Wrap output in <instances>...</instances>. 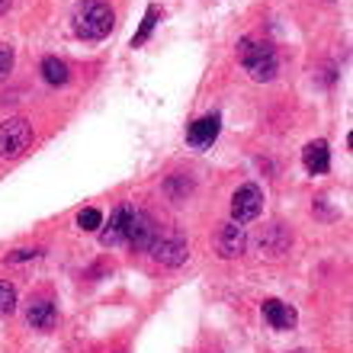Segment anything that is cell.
Segmentation results:
<instances>
[{"label":"cell","instance_id":"8fae6325","mask_svg":"<svg viewBox=\"0 0 353 353\" xmlns=\"http://www.w3.org/2000/svg\"><path fill=\"white\" fill-rule=\"evenodd\" d=\"M302 161H305L308 174H327V168H331V151H327V141H312V145L305 148V154H302Z\"/></svg>","mask_w":353,"mask_h":353},{"label":"cell","instance_id":"d6986e66","mask_svg":"<svg viewBox=\"0 0 353 353\" xmlns=\"http://www.w3.org/2000/svg\"><path fill=\"white\" fill-rule=\"evenodd\" d=\"M10 3H13V0H0V13H7V10H10Z\"/></svg>","mask_w":353,"mask_h":353},{"label":"cell","instance_id":"ac0fdd59","mask_svg":"<svg viewBox=\"0 0 353 353\" xmlns=\"http://www.w3.org/2000/svg\"><path fill=\"white\" fill-rule=\"evenodd\" d=\"M32 257H39V251H29V248H23V251H13V254H10V263H23V261H32Z\"/></svg>","mask_w":353,"mask_h":353},{"label":"cell","instance_id":"5b68a950","mask_svg":"<svg viewBox=\"0 0 353 353\" xmlns=\"http://www.w3.org/2000/svg\"><path fill=\"white\" fill-rule=\"evenodd\" d=\"M151 257L158 263H164V267H180V263L190 257V248H186V241L180 238V234H161L151 241Z\"/></svg>","mask_w":353,"mask_h":353},{"label":"cell","instance_id":"ba28073f","mask_svg":"<svg viewBox=\"0 0 353 353\" xmlns=\"http://www.w3.org/2000/svg\"><path fill=\"white\" fill-rule=\"evenodd\" d=\"M132 205H116L110 212V222L106 225H100L103 232H100V241L106 244V248H112V244H125V228H129V219H132Z\"/></svg>","mask_w":353,"mask_h":353},{"label":"cell","instance_id":"9a60e30c","mask_svg":"<svg viewBox=\"0 0 353 353\" xmlns=\"http://www.w3.org/2000/svg\"><path fill=\"white\" fill-rule=\"evenodd\" d=\"M13 308H17V289L7 279H0V315H10Z\"/></svg>","mask_w":353,"mask_h":353},{"label":"cell","instance_id":"2e32d148","mask_svg":"<svg viewBox=\"0 0 353 353\" xmlns=\"http://www.w3.org/2000/svg\"><path fill=\"white\" fill-rule=\"evenodd\" d=\"M103 225V212L100 209H84V212L77 215V228H84V232H97Z\"/></svg>","mask_w":353,"mask_h":353},{"label":"cell","instance_id":"3957f363","mask_svg":"<svg viewBox=\"0 0 353 353\" xmlns=\"http://www.w3.org/2000/svg\"><path fill=\"white\" fill-rule=\"evenodd\" d=\"M29 141H32V125H29V119L13 116V119L0 122V154H3V158L23 154V151L29 148Z\"/></svg>","mask_w":353,"mask_h":353},{"label":"cell","instance_id":"7c38bea8","mask_svg":"<svg viewBox=\"0 0 353 353\" xmlns=\"http://www.w3.org/2000/svg\"><path fill=\"white\" fill-rule=\"evenodd\" d=\"M55 305L48 302V299H39V302H32V305L26 308V321L32 327H39V331H48V327L55 325Z\"/></svg>","mask_w":353,"mask_h":353},{"label":"cell","instance_id":"30bf717a","mask_svg":"<svg viewBox=\"0 0 353 353\" xmlns=\"http://www.w3.org/2000/svg\"><path fill=\"white\" fill-rule=\"evenodd\" d=\"M263 318H267L270 327H276V331L296 327V308L286 305V302H279V299H267V302H263Z\"/></svg>","mask_w":353,"mask_h":353},{"label":"cell","instance_id":"e0dca14e","mask_svg":"<svg viewBox=\"0 0 353 353\" xmlns=\"http://www.w3.org/2000/svg\"><path fill=\"white\" fill-rule=\"evenodd\" d=\"M13 71V48L10 46H0V81Z\"/></svg>","mask_w":353,"mask_h":353},{"label":"cell","instance_id":"7a4b0ae2","mask_svg":"<svg viewBox=\"0 0 353 353\" xmlns=\"http://www.w3.org/2000/svg\"><path fill=\"white\" fill-rule=\"evenodd\" d=\"M71 23H74L77 39L100 42V39H106L112 32V10L103 0H84V3H77Z\"/></svg>","mask_w":353,"mask_h":353},{"label":"cell","instance_id":"6da1fadb","mask_svg":"<svg viewBox=\"0 0 353 353\" xmlns=\"http://www.w3.org/2000/svg\"><path fill=\"white\" fill-rule=\"evenodd\" d=\"M238 58H241L244 71L254 77V81H273L279 71V58H276V48L263 42V39H241L238 42Z\"/></svg>","mask_w":353,"mask_h":353},{"label":"cell","instance_id":"9c48e42d","mask_svg":"<svg viewBox=\"0 0 353 353\" xmlns=\"http://www.w3.org/2000/svg\"><path fill=\"white\" fill-rule=\"evenodd\" d=\"M219 129H222V119H219L215 112H209V116L196 119L193 125L186 129V141H190L193 148H209V145L219 139Z\"/></svg>","mask_w":353,"mask_h":353},{"label":"cell","instance_id":"8992f818","mask_svg":"<svg viewBox=\"0 0 353 353\" xmlns=\"http://www.w3.org/2000/svg\"><path fill=\"white\" fill-rule=\"evenodd\" d=\"M158 238V225H154V219H151L148 212H132L129 219V228H125V244L129 248H135V251H148L151 241Z\"/></svg>","mask_w":353,"mask_h":353},{"label":"cell","instance_id":"52a82bcc","mask_svg":"<svg viewBox=\"0 0 353 353\" xmlns=\"http://www.w3.org/2000/svg\"><path fill=\"white\" fill-rule=\"evenodd\" d=\"M215 251H219V257H225V261H232V257H238V254H244V248H248V232H244L238 222H228L219 228V234H215Z\"/></svg>","mask_w":353,"mask_h":353},{"label":"cell","instance_id":"5bb4252c","mask_svg":"<svg viewBox=\"0 0 353 353\" xmlns=\"http://www.w3.org/2000/svg\"><path fill=\"white\" fill-rule=\"evenodd\" d=\"M158 17H161V10H158V7H148V13H145V19H141L139 32L132 36V46H141V42H145V39L151 36V29H154V23H158Z\"/></svg>","mask_w":353,"mask_h":353},{"label":"cell","instance_id":"277c9868","mask_svg":"<svg viewBox=\"0 0 353 353\" xmlns=\"http://www.w3.org/2000/svg\"><path fill=\"white\" fill-rule=\"evenodd\" d=\"M263 209V190L257 183H244L238 186V193L232 196V222L244 225V222H254Z\"/></svg>","mask_w":353,"mask_h":353},{"label":"cell","instance_id":"4fadbf2b","mask_svg":"<svg viewBox=\"0 0 353 353\" xmlns=\"http://www.w3.org/2000/svg\"><path fill=\"white\" fill-rule=\"evenodd\" d=\"M42 77H46V84L61 87L71 81V71H68V65L61 58H46V61H42Z\"/></svg>","mask_w":353,"mask_h":353}]
</instances>
